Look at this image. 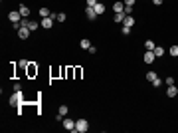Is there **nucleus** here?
I'll return each instance as SVG.
<instances>
[{"mask_svg": "<svg viewBox=\"0 0 178 133\" xmlns=\"http://www.w3.org/2000/svg\"><path fill=\"white\" fill-rule=\"evenodd\" d=\"M10 105H16L20 109V105H22V91H14V95H10Z\"/></svg>", "mask_w": 178, "mask_h": 133, "instance_id": "f257e3e1", "label": "nucleus"}, {"mask_svg": "<svg viewBox=\"0 0 178 133\" xmlns=\"http://www.w3.org/2000/svg\"><path fill=\"white\" fill-rule=\"evenodd\" d=\"M89 129V123H87V119H77L75 121V131H79V133H85Z\"/></svg>", "mask_w": 178, "mask_h": 133, "instance_id": "f03ea898", "label": "nucleus"}, {"mask_svg": "<svg viewBox=\"0 0 178 133\" xmlns=\"http://www.w3.org/2000/svg\"><path fill=\"white\" fill-rule=\"evenodd\" d=\"M57 14H49L47 18H42V28H45V30H49L51 26H53V18H55Z\"/></svg>", "mask_w": 178, "mask_h": 133, "instance_id": "7ed1b4c3", "label": "nucleus"}, {"mask_svg": "<svg viewBox=\"0 0 178 133\" xmlns=\"http://www.w3.org/2000/svg\"><path fill=\"white\" fill-rule=\"evenodd\" d=\"M142 60H144L146 64H152V62L156 60V56H154V52H152V50H146V52H144V56H142Z\"/></svg>", "mask_w": 178, "mask_h": 133, "instance_id": "20e7f679", "label": "nucleus"}, {"mask_svg": "<svg viewBox=\"0 0 178 133\" xmlns=\"http://www.w3.org/2000/svg\"><path fill=\"white\" fill-rule=\"evenodd\" d=\"M30 32H32V30H30L28 26H22V28L18 30V36H20V40H26V38L30 36Z\"/></svg>", "mask_w": 178, "mask_h": 133, "instance_id": "39448f33", "label": "nucleus"}, {"mask_svg": "<svg viewBox=\"0 0 178 133\" xmlns=\"http://www.w3.org/2000/svg\"><path fill=\"white\" fill-rule=\"evenodd\" d=\"M63 127H65L67 131H75V121L69 119V117H65V119H63Z\"/></svg>", "mask_w": 178, "mask_h": 133, "instance_id": "423d86ee", "label": "nucleus"}, {"mask_svg": "<svg viewBox=\"0 0 178 133\" xmlns=\"http://www.w3.org/2000/svg\"><path fill=\"white\" fill-rule=\"evenodd\" d=\"M20 16H22V14H20V10H12V12L8 14V18H10L12 22H18V20H20Z\"/></svg>", "mask_w": 178, "mask_h": 133, "instance_id": "0eeeda50", "label": "nucleus"}, {"mask_svg": "<svg viewBox=\"0 0 178 133\" xmlns=\"http://www.w3.org/2000/svg\"><path fill=\"white\" fill-rule=\"evenodd\" d=\"M123 26H129V28H133V26H134V18H133V16H125V20H123Z\"/></svg>", "mask_w": 178, "mask_h": 133, "instance_id": "6e6552de", "label": "nucleus"}, {"mask_svg": "<svg viewBox=\"0 0 178 133\" xmlns=\"http://www.w3.org/2000/svg\"><path fill=\"white\" fill-rule=\"evenodd\" d=\"M85 14H87V18L89 20H95V18H97V12H95V10H93V8H85Z\"/></svg>", "mask_w": 178, "mask_h": 133, "instance_id": "1a4fd4ad", "label": "nucleus"}, {"mask_svg": "<svg viewBox=\"0 0 178 133\" xmlns=\"http://www.w3.org/2000/svg\"><path fill=\"white\" fill-rule=\"evenodd\" d=\"M93 10H95V12H97V16H99V14H103V12H105V4H101V2H97V4L93 6Z\"/></svg>", "mask_w": 178, "mask_h": 133, "instance_id": "9d476101", "label": "nucleus"}, {"mask_svg": "<svg viewBox=\"0 0 178 133\" xmlns=\"http://www.w3.org/2000/svg\"><path fill=\"white\" fill-rule=\"evenodd\" d=\"M166 95H168V97H174V95H178V88H176V86H168Z\"/></svg>", "mask_w": 178, "mask_h": 133, "instance_id": "9b49d317", "label": "nucleus"}, {"mask_svg": "<svg viewBox=\"0 0 178 133\" xmlns=\"http://www.w3.org/2000/svg\"><path fill=\"white\" fill-rule=\"evenodd\" d=\"M113 10H115V12H125V4H123V2H115Z\"/></svg>", "mask_w": 178, "mask_h": 133, "instance_id": "f8f14e48", "label": "nucleus"}, {"mask_svg": "<svg viewBox=\"0 0 178 133\" xmlns=\"http://www.w3.org/2000/svg\"><path fill=\"white\" fill-rule=\"evenodd\" d=\"M38 74V68L34 64H28V76H36Z\"/></svg>", "mask_w": 178, "mask_h": 133, "instance_id": "ddd939ff", "label": "nucleus"}, {"mask_svg": "<svg viewBox=\"0 0 178 133\" xmlns=\"http://www.w3.org/2000/svg\"><path fill=\"white\" fill-rule=\"evenodd\" d=\"M125 16H127L125 12H115V22H123V20H125Z\"/></svg>", "mask_w": 178, "mask_h": 133, "instance_id": "4468645a", "label": "nucleus"}, {"mask_svg": "<svg viewBox=\"0 0 178 133\" xmlns=\"http://www.w3.org/2000/svg\"><path fill=\"white\" fill-rule=\"evenodd\" d=\"M152 52H154V56H156V58H162V56H164V48H158V46H156Z\"/></svg>", "mask_w": 178, "mask_h": 133, "instance_id": "2eb2a0df", "label": "nucleus"}, {"mask_svg": "<svg viewBox=\"0 0 178 133\" xmlns=\"http://www.w3.org/2000/svg\"><path fill=\"white\" fill-rule=\"evenodd\" d=\"M79 46H81V48H83V50H89V48H91V42H89L87 38H83V40H81V42H79Z\"/></svg>", "mask_w": 178, "mask_h": 133, "instance_id": "dca6fc26", "label": "nucleus"}, {"mask_svg": "<svg viewBox=\"0 0 178 133\" xmlns=\"http://www.w3.org/2000/svg\"><path fill=\"white\" fill-rule=\"evenodd\" d=\"M20 14H22V16H28V14H30V8L24 6V4H20Z\"/></svg>", "mask_w": 178, "mask_h": 133, "instance_id": "f3484780", "label": "nucleus"}, {"mask_svg": "<svg viewBox=\"0 0 178 133\" xmlns=\"http://www.w3.org/2000/svg\"><path fill=\"white\" fill-rule=\"evenodd\" d=\"M57 113H59V115H63V117H65V115H67V113H69V111H67V105H59V109H57Z\"/></svg>", "mask_w": 178, "mask_h": 133, "instance_id": "a211bd4d", "label": "nucleus"}, {"mask_svg": "<svg viewBox=\"0 0 178 133\" xmlns=\"http://www.w3.org/2000/svg\"><path fill=\"white\" fill-rule=\"evenodd\" d=\"M144 48H146V50H154V48H156V44H154L152 40H146V42H144Z\"/></svg>", "mask_w": 178, "mask_h": 133, "instance_id": "6ab92c4d", "label": "nucleus"}, {"mask_svg": "<svg viewBox=\"0 0 178 133\" xmlns=\"http://www.w3.org/2000/svg\"><path fill=\"white\" fill-rule=\"evenodd\" d=\"M65 18H67V16H65V12H59V14L55 16V20H57V22H65Z\"/></svg>", "mask_w": 178, "mask_h": 133, "instance_id": "aec40b11", "label": "nucleus"}, {"mask_svg": "<svg viewBox=\"0 0 178 133\" xmlns=\"http://www.w3.org/2000/svg\"><path fill=\"white\" fill-rule=\"evenodd\" d=\"M156 78H158V76H156L154 72H148V74H146V80H148V82H154Z\"/></svg>", "mask_w": 178, "mask_h": 133, "instance_id": "412c9836", "label": "nucleus"}, {"mask_svg": "<svg viewBox=\"0 0 178 133\" xmlns=\"http://www.w3.org/2000/svg\"><path fill=\"white\" fill-rule=\"evenodd\" d=\"M168 52H170V56H174V58H178V46H172V48H170Z\"/></svg>", "mask_w": 178, "mask_h": 133, "instance_id": "4be33fe9", "label": "nucleus"}, {"mask_svg": "<svg viewBox=\"0 0 178 133\" xmlns=\"http://www.w3.org/2000/svg\"><path fill=\"white\" fill-rule=\"evenodd\" d=\"M40 16L47 18V16H49V10H47V8H40Z\"/></svg>", "mask_w": 178, "mask_h": 133, "instance_id": "5701e85b", "label": "nucleus"}, {"mask_svg": "<svg viewBox=\"0 0 178 133\" xmlns=\"http://www.w3.org/2000/svg\"><path fill=\"white\" fill-rule=\"evenodd\" d=\"M28 28H30V30H32V32H34V30H36V28H38V24H36V22H34V20H30V22H28Z\"/></svg>", "mask_w": 178, "mask_h": 133, "instance_id": "b1692460", "label": "nucleus"}, {"mask_svg": "<svg viewBox=\"0 0 178 133\" xmlns=\"http://www.w3.org/2000/svg\"><path fill=\"white\" fill-rule=\"evenodd\" d=\"M121 32L127 36V34H131V28H129V26H123V30H121Z\"/></svg>", "mask_w": 178, "mask_h": 133, "instance_id": "393cba45", "label": "nucleus"}, {"mask_svg": "<svg viewBox=\"0 0 178 133\" xmlns=\"http://www.w3.org/2000/svg\"><path fill=\"white\" fill-rule=\"evenodd\" d=\"M160 84H162V80H158V78L152 82V86H154V88H160Z\"/></svg>", "mask_w": 178, "mask_h": 133, "instance_id": "a878e982", "label": "nucleus"}, {"mask_svg": "<svg viewBox=\"0 0 178 133\" xmlns=\"http://www.w3.org/2000/svg\"><path fill=\"white\" fill-rule=\"evenodd\" d=\"M164 82H166V86H174V78H166Z\"/></svg>", "mask_w": 178, "mask_h": 133, "instance_id": "bb28decb", "label": "nucleus"}, {"mask_svg": "<svg viewBox=\"0 0 178 133\" xmlns=\"http://www.w3.org/2000/svg\"><path fill=\"white\" fill-rule=\"evenodd\" d=\"M95 4H97V0H87V6H89V8H93Z\"/></svg>", "mask_w": 178, "mask_h": 133, "instance_id": "cd10ccee", "label": "nucleus"}, {"mask_svg": "<svg viewBox=\"0 0 178 133\" xmlns=\"http://www.w3.org/2000/svg\"><path fill=\"white\" fill-rule=\"evenodd\" d=\"M28 64H30V62H26V60H20V66H22V68H28Z\"/></svg>", "mask_w": 178, "mask_h": 133, "instance_id": "c85d7f7f", "label": "nucleus"}, {"mask_svg": "<svg viewBox=\"0 0 178 133\" xmlns=\"http://www.w3.org/2000/svg\"><path fill=\"white\" fill-rule=\"evenodd\" d=\"M134 4V0H125V6H133Z\"/></svg>", "mask_w": 178, "mask_h": 133, "instance_id": "c756f323", "label": "nucleus"}, {"mask_svg": "<svg viewBox=\"0 0 178 133\" xmlns=\"http://www.w3.org/2000/svg\"><path fill=\"white\" fill-rule=\"evenodd\" d=\"M152 2H154L156 6H160V4H162V0H152Z\"/></svg>", "mask_w": 178, "mask_h": 133, "instance_id": "7c9ffc66", "label": "nucleus"}]
</instances>
